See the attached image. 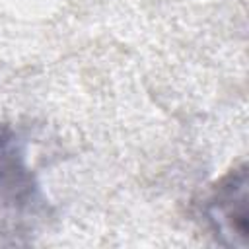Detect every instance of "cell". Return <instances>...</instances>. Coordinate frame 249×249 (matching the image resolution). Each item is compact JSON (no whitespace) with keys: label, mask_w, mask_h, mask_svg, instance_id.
Masks as SVG:
<instances>
[{"label":"cell","mask_w":249,"mask_h":249,"mask_svg":"<svg viewBox=\"0 0 249 249\" xmlns=\"http://www.w3.org/2000/svg\"><path fill=\"white\" fill-rule=\"evenodd\" d=\"M39 204V187L25 161L18 134L0 123V228L31 218Z\"/></svg>","instance_id":"1"},{"label":"cell","mask_w":249,"mask_h":249,"mask_svg":"<svg viewBox=\"0 0 249 249\" xmlns=\"http://www.w3.org/2000/svg\"><path fill=\"white\" fill-rule=\"evenodd\" d=\"M204 218L214 235L228 245H247V171L245 165L222 177L204 200Z\"/></svg>","instance_id":"2"}]
</instances>
